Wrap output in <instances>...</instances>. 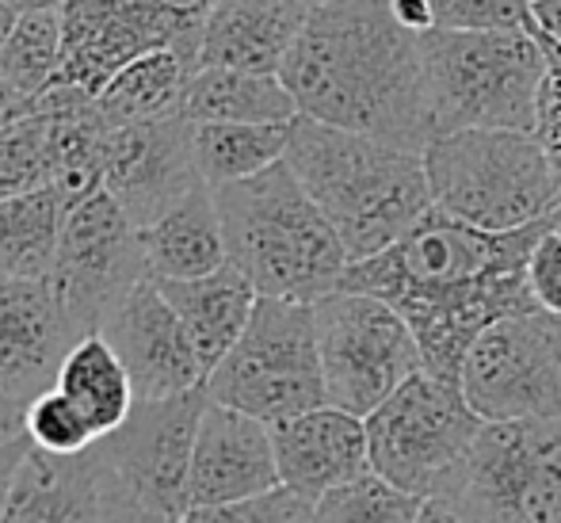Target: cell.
Returning <instances> with one entry per match:
<instances>
[{"label": "cell", "mask_w": 561, "mask_h": 523, "mask_svg": "<svg viewBox=\"0 0 561 523\" xmlns=\"http://www.w3.org/2000/svg\"><path fill=\"white\" fill-rule=\"evenodd\" d=\"M547 218L519 229H481L432 207L393 245L352 260L340 280L398 306L421 344L424 367L458 383L470 344L493 321L535 314L527 257Z\"/></svg>", "instance_id": "cell-1"}, {"label": "cell", "mask_w": 561, "mask_h": 523, "mask_svg": "<svg viewBox=\"0 0 561 523\" xmlns=\"http://www.w3.org/2000/svg\"><path fill=\"white\" fill-rule=\"evenodd\" d=\"M279 77L298 111L321 123L424 146L432 138L421 35L390 0H329L313 8Z\"/></svg>", "instance_id": "cell-2"}, {"label": "cell", "mask_w": 561, "mask_h": 523, "mask_svg": "<svg viewBox=\"0 0 561 523\" xmlns=\"http://www.w3.org/2000/svg\"><path fill=\"white\" fill-rule=\"evenodd\" d=\"M287 164L329 214L352 260L382 252L436 207L424 146L298 115L290 123Z\"/></svg>", "instance_id": "cell-3"}, {"label": "cell", "mask_w": 561, "mask_h": 523, "mask_svg": "<svg viewBox=\"0 0 561 523\" xmlns=\"http://www.w3.org/2000/svg\"><path fill=\"white\" fill-rule=\"evenodd\" d=\"M215 195L229 264L241 268L260 295L318 303L340 287L352 257L287 157L256 177L218 184Z\"/></svg>", "instance_id": "cell-4"}, {"label": "cell", "mask_w": 561, "mask_h": 523, "mask_svg": "<svg viewBox=\"0 0 561 523\" xmlns=\"http://www.w3.org/2000/svg\"><path fill=\"white\" fill-rule=\"evenodd\" d=\"M421 50L436 134L462 126H539L547 38L535 27H436L421 35Z\"/></svg>", "instance_id": "cell-5"}, {"label": "cell", "mask_w": 561, "mask_h": 523, "mask_svg": "<svg viewBox=\"0 0 561 523\" xmlns=\"http://www.w3.org/2000/svg\"><path fill=\"white\" fill-rule=\"evenodd\" d=\"M436 211L481 229H519L558 207L561 187L535 130L462 126L424 141Z\"/></svg>", "instance_id": "cell-6"}, {"label": "cell", "mask_w": 561, "mask_h": 523, "mask_svg": "<svg viewBox=\"0 0 561 523\" xmlns=\"http://www.w3.org/2000/svg\"><path fill=\"white\" fill-rule=\"evenodd\" d=\"M424 520H561V417L485 420Z\"/></svg>", "instance_id": "cell-7"}, {"label": "cell", "mask_w": 561, "mask_h": 523, "mask_svg": "<svg viewBox=\"0 0 561 523\" xmlns=\"http://www.w3.org/2000/svg\"><path fill=\"white\" fill-rule=\"evenodd\" d=\"M203 386L210 401L233 406L267 424L325 406L313 303L260 295L244 332Z\"/></svg>", "instance_id": "cell-8"}, {"label": "cell", "mask_w": 561, "mask_h": 523, "mask_svg": "<svg viewBox=\"0 0 561 523\" xmlns=\"http://www.w3.org/2000/svg\"><path fill=\"white\" fill-rule=\"evenodd\" d=\"M367 420V455L382 478L416 493L424 504L455 481L481 420L462 386L421 367Z\"/></svg>", "instance_id": "cell-9"}, {"label": "cell", "mask_w": 561, "mask_h": 523, "mask_svg": "<svg viewBox=\"0 0 561 523\" xmlns=\"http://www.w3.org/2000/svg\"><path fill=\"white\" fill-rule=\"evenodd\" d=\"M313 310L329 406L367 417L424 367L413 329L386 298L336 287L318 298Z\"/></svg>", "instance_id": "cell-10"}, {"label": "cell", "mask_w": 561, "mask_h": 523, "mask_svg": "<svg viewBox=\"0 0 561 523\" xmlns=\"http://www.w3.org/2000/svg\"><path fill=\"white\" fill-rule=\"evenodd\" d=\"M149 275L141 226L107 187H96L69 207L58 260L46 280L84 337L104 329L107 317Z\"/></svg>", "instance_id": "cell-11"}, {"label": "cell", "mask_w": 561, "mask_h": 523, "mask_svg": "<svg viewBox=\"0 0 561 523\" xmlns=\"http://www.w3.org/2000/svg\"><path fill=\"white\" fill-rule=\"evenodd\" d=\"M481 420L561 417V337L550 314H512L470 344L458 371Z\"/></svg>", "instance_id": "cell-12"}, {"label": "cell", "mask_w": 561, "mask_h": 523, "mask_svg": "<svg viewBox=\"0 0 561 523\" xmlns=\"http://www.w3.org/2000/svg\"><path fill=\"white\" fill-rule=\"evenodd\" d=\"M207 401V386L157 401H134L130 417L115 432L100 435V447L141 501L146 520H187L192 451Z\"/></svg>", "instance_id": "cell-13"}, {"label": "cell", "mask_w": 561, "mask_h": 523, "mask_svg": "<svg viewBox=\"0 0 561 523\" xmlns=\"http://www.w3.org/2000/svg\"><path fill=\"white\" fill-rule=\"evenodd\" d=\"M23 520H146V509L96 440L73 455L31 447L4 512V523Z\"/></svg>", "instance_id": "cell-14"}, {"label": "cell", "mask_w": 561, "mask_h": 523, "mask_svg": "<svg viewBox=\"0 0 561 523\" xmlns=\"http://www.w3.org/2000/svg\"><path fill=\"white\" fill-rule=\"evenodd\" d=\"M203 184L192 154V118L169 115L153 123H115L104 154V187L138 226L157 221Z\"/></svg>", "instance_id": "cell-15"}, {"label": "cell", "mask_w": 561, "mask_h": 523, "mask_svg": "<svg viewBox=\"0 0 561 523\" xmlns=\"http://www.w3.org/2000/svg\"><path fill=\"white\" fill-rule=\"evenodd\" d=\"M100 332L112 340L118 360L130 371L138 401L172 398V394L199 390L207 383L199 352L153 275L126 295V303L107 317Z\"/></svg>", "instance_id": "cell-16"}, {"label": "cell", "mask_w": 561, "mask_h": 523, "mask_svg": "<svg viewBox=\"0 0 561 523\" xmlns=\"http://www.w3.org/2000/svg\"><path fill=\"white\" fill-rule=\"evenodd\" d=\"M81 337L50 280H0V390L31 406L54 390L61 360Z\"/></svg>", "instance_id": "cell-17"}, {"label": "cell", "mask_w": 561, "mask_h": 523, "mask_svg": "<svg viewBox=\"0 0 561 523\" xmlns=\"http://www.w3.org/2000/svg\"><path fill=\"white\" fill-rule=\"evenodd\" d=\"M272 486H279L272 424L233 406H222V401H207L192 451V478H187L192 509L187 516L199 509L241 501V497Z\"/></svg>", "instance_id": "cell-18"}, {"label": "cell", "mask_w": 561, "mask_h": 523, "mask_svg": "<svg viewBox=\"0 0 561 523\" xmlns=\"http://www.w3.org/2000/svg\"><path fill=\"white\" fill-rule=\"evenodd\" d=\"M279 481L310 501H321L340 481L370 466L367 420L340 406H313L272 424Z\"/></svg>", "instance_id": "cell-19"}, {"label": "cell", "mask_w": 561, "mask_h": 523, "mask_svg": "<svg viewBox=\"0 0 561 523\" xmlns=\"http://www.w3.org/2000/svg\"><path fill=\"white\" fill-rule=\"evenodd\" d=\"M310 8L302 0H215L199 35V66L279 73Z\"/></svg>", "instance_id": "cell-20"}, {"label": "cell", "mask_w": 561, "mask_h": 523, "mask_svg": "<svg viewBox=\"0 0 561 523\" xmlns=\"http://www.w3.org/2000/svg\"><path fill=\"white\" fill-rule=\"evenodd\" d=\"M141 245L153 280H195L229 264L222 211L215 184H195L176 207L141 226Z\"/></svg>", "instance_id": "cell-21"}, {"label": "cell", "mask_w": 561, "mask_h": 523, "mask_svg": "<svg viewBox=\"0 0 561 523\" xmlns=\"http://www.w3.org/2000/svg\"><path fill=\"white\" fill-rule=\"evenodd\" d=\"M169 303L176 306L187 337L203 360V371H215L222 355L237 344L256 306L260 291L237 264H222L218 272L195 280H157Z\"/></svg>", "instance_id": "cell-22"}, {"label": "cell", "mask_w": 561, "mask_h": 523, "mask_svg": "<svg viewBox=\"0 0 561 523\" xmlns=\"http://www.w3.org/2000/svg\"><path fill=\"white\" fill-rule=\"evenodd\" d=\"M184 115L192 123H295L302 111L279 73L199 66L187 81Z\"/></svg>", "instance_id": "cell-23"}, {"label": "cell", "mask_w": 561, "mask_h": 523, "mask_svg": "<svg viewBox=\"0 0 561 523\" xmlns=\"http://www.w3.org/2000/svg\"><path fill=\"white\" fill-rule=\"evenodd\" d=\"M54 386L81 409L84 420L92 424V432H96V440L115 432L130 417L134 401H138L130 371L118 360L115 344L104 332H89V337H81L69 348Z\"/></svg>", "instance_id": "cell-24"}, {"label": "cell", "mask_w": 561, "mask_h": 523, "mask_svg": "<svg viewBox=\"0 0 561 523\" xmlns=\"http://www.w3.org/2000/svg\"><path fill=\"white\" fill-rule=\"evenodd\" d=\"M195 69L199 66L184 50L161 46L118 69L96 100L112 123H153V118L184 115L187 81Z\"/></svg>", "instance_id": "cell-25"}, {"label": "cell", "mask_w": 561, "mask_h": 523, "mask_svg": "<svg viewBox=\"0 0 561 523\" xmlns=\"http://www.w3.org/2000/svg\"><path fill=\"white\" fill-rule=\"evenodd\" d=\"M69 200L58 187H38L0 200V280H46L58 260Z\"/></svg>", "instance_id": "cell-26"}, {"label": "cell", "mask_w": 561, "mask_h": 523, "mask_svg": "<svg viewBox=\"0 0 561 523\" xmlns=\"http://www.w3.org/2000/svg\"><path fill=\"white\" fill-rule=\"evenodd\" d=\"M290 123H192V154L207 184L256 177L287 157Z\"/></svg>", "instance_id": "cell-27"}, {"label": "cell", "mask_w": 561, "mask_h": 523, "mask_svg": "<svg viewBox=\"0 0 561 523\" xmlns=\"http://www.w3.org/2000/svg\"><path fill=\"white\" fill-rule=\"evenodd\" d=\"M66 54V23L58 8H31L20 12L15 27L8 31L0 46V77L12 84L20 96L38 100L54 84Z\"/></svg>", "instance_id": "cell-28"}, {"label": "cell", "mask_w": 561, "mask_h": 523, "mask_svg": "<svg viewBox=\"0 0 561 523\" xmlns=\"http://www.w3.org/2000/svg\"><path fill=\"white\" fill-rule=\"evenodd\" d=\"M318 520H355V523H416L424 520V501L409 489L367 466L355 478L340 481L318 501Z\"/></svg>", "instance_id": "cell-29"}, {"label": "cell", "mask_w": 561, "mask_h": 523, "mask_svg": "<svg viewBox=\"0 0 561 523\" xmlns=\"http://www.w3.org/2000/svg\"><path fill=\"white\" fill-rule=\"evenodd\" d=\"M54 184V154L46 115L31 107L27 115L0 126V200Z\"/></svg>", "instance_id": "cell-30"}, {"label": "cell", "mask_w": 561, "mask_h": 523, "mask_svg": "<svg viewBox=\"0 0 561 523\" xmlns=\"http://www.w3.org/2000/svg\"><path fill=\"white\" fill-rule=\"evenodd\" d=\"M27 435L35 440V447L58 451V455H73V451H84L96 443L92 424L58 386L38 394L27 406Z\"/></svg>", "instance_id": "cell-31"}, {"label": "cell", "mask_w": 561, "mask_h": 523, "mask_svg": "<svg viewBox=\"0 0 561 523\" xmlns=\"http://www.w3.org/2000/svg\"><path fill=\"white\" fill-rule=\"evenodd\" d=\"M226 523V520H272V523H302V520H318V501L302 497L298 489L290 486H272V489H260L252 497H241V501H229L218 504V509H199L187 516V523Z\"/></svg>", "instance_id": "cell-32"}, {"label": "cell", "mask_w": 561, "mask_h": 523, "mask_svg": "<svg viewBox=\"0 0 561 523\" xmlns=\"http://www.w3.org/2000/svg\"><path fill=\"white\" fill-rule=\"evenodd\" d=\"M439 27H531V0H436Z\"/></svg>", "instance_id": "cell-33"}, {"label": "cell", "mask_w": 561, "mask_h": 523, "mask_svg": "<svg viewBox=\"0 0 561 523\" xmlns=\"http://www.w3.org/2000/svg\"><path fill=\"white\" fill-rule=\"evenodd\" d=\"M527 283H531L539 310L561 321V237L550 226L542 229L527 257Z\"/></svg>", "instance_id": "cell-34"}, {"label": "cell", "mask_w": 561, "mask_h": 523, "mask_svg": "<svg viewBox=\"0 0 561 523\" xmlns=\"http://www.w3.org/2000/svg\"><path fill=\"white\" fill-rule=\"evenodd\" d=\"M535 134L542 138L550 161H554L561 187V46L554 43H547V77H542L539 92V126H535Z\"/></svg>", "instance_id": "cell-35"}, {"label": "cell", "mask_w": 561, "mask_h": 523, "mask_svg": "<svg viewBox=\"0 0 561 523\" xmlns=\"http://www.w3.org/2000/svg\"><path fill=\"white\" fill-rule=\"evenodd\" d=\"M31 447H35V440H31L27 432L15 435V440L0 443V520H4V512H8V501H12V486H15V474H20V466L27 463Z\"/></svg>", "instance_id": "cell-36"}, {"label": "cell", "mask_w": 561, "mask_h": 523, "mask_svg": "<svg viewBox=\"0 0 561 523\" xmlns=\"http://www.w3.org/2000/svg\"><path fill=\"white\" fill-rule=\"evenodd\" d=\"M390 12L401 27L416 31V35H428L439 27L436 20V0H390Z\"/></svg>", "instance_id": "cell-37"}, {"label": "cell", "mask_w": 561, "mask_h": 523, "mask_svg": "<svg viewBox=\"0 0 561 523\" xmlns=\"http://www.w3.org/2000/svg\"><path fill=\"white\" fill-rule=\"evenodd\" d=\"M23 432H27V401L0 390V443L15 440V435H23Z\"/></svg>", "instance_id": "cell-38"}, {"label": "cell", "mask_w": 561, "mask_h": 523, "mask_svg": "<svg viewBox=\"0 0 561 523\" xmlns=\"http://www.w3.org/2000/svg\"><path fill=\"white\" fill-rule=\"evenodd\" d=\"M531 27L547 43L561 46V0H531Z\"/></svg>", "instance_id": "cell-39"}, {"label": "cell", "mask_w": 561, "mask_h": 523, "mask_svg": "<svg viewBox=\"0 0 561 523\" xmlns=\"http://www.w3.org/2000/svg\"><path fill=\"white\" fill-rule=\"evenodd\" d=\"M31 107H35V100L20 96V92H15L4 77H0V126L12 123V118H20V115H27Z\"/></svg>", "instance_id": "cell-40"}, {"label": "cell", "mask_w": 561, "mask_h": 523, "mask_svg": "<svg viewBox=\"0 0 561 523\" xmlns=\"http://www.w3.org/2000/svg\"><path fill=\"white\" fill-rule=\"evenodd\" d=\"M157 4L172 8V12H184V15H207V8L215 0H157Z\"/></svg>", "instance_id": "cell-41"}, {"label": "cell", "mask_w": 561, "mask_h": 523, "mask_svg": "<svg viewBox=\"0 0 561 523\" xmlns=\"http://www.w3.org/2000/svg\"><path fill=\"white\" fill-rule=\"evenodd\" d=\"M15 20H20V12H15L8 0H0V46H4V38H8V31L15 27Z\"/></svg>", "instance_id": "cell-42"}, {"label": "cell", "mask_w": 561, "mask_h": 523, "mask_svg": "<svg viewBox=\"0 0 561 523\" xmlns=\"http://www.w3.org/2000/svg\"><path fill=\"white\" fill-rule=\"evenodd\" d=\"M15 12H31V8H58L61 0H8Z\"/></svg>", "instance_id": "cell-43"}, {"label": "cell", "mask_w": 561, "mask_h": 523, "mask_svg": "<svg viewBox=\"0 0 561 523\" xmlns=\"http://www.w3.org/2000/svg\"><path fill=\"white\" fill-rule=\"evenodd\" d=\"M547 226H550V229H554V234L561 237V203H558V207H554V211H550V214H547Z\"/></svg>", "instance_id": "cell-44"}, {"label": "cell", "mask_w": 561, "mask_h": 523, "mask_svg": "<svg viewBox=\"0 0 561 523\" xmlns=\"http://www.w3.org/2000/svg\"><path fill=\"white\" fill-rule=\"evenodd\" d=\"M302 4H306V8H310V12H313V8H321V4H329V0H302Z\"/></svg>", "instance_id": "cell-45"}, {"label": "cell", "mask_w": 561, "mask_h": 523, "mask_svg": "<svg viewBox=\"0 0 561 523\" xmlns=\"http://www.w3.org/2000/svg\"><path fill=\"white\" fill-rule=\"evenodd\" d=\"M554 325H558V337H561V321H558V317H554Z\"/></svg>", "instance_id": "cell-46"}]
</instances>
